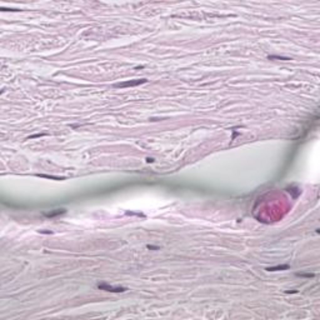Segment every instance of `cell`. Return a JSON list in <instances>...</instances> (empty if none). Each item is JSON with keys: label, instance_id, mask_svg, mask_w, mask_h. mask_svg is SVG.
<instances>
[{"label": "cell", "instance_id": "obj_2", "mask_svg": "<svg viewBox=\"0 0 320 320\" xmlns=\"http://www.w3.org/2000/svg\"><path fill=\"white\" fill-rule=\"evenodd\" d=\"M145 81H146L145 79H141V80H136V81H128V83L116 84L115 87H116V88H124V87H134V85H138V84H141V83H145Z\"/></svg>", "mask_w": 320, "mask_h": 320}, {"label": "cell", "instance_id": "obj_1", "mask_svg": "<svg viewBox=\"0 0 320 320\" xmlns=\"http://www.w3.org/2000/svg\"><path fill=\"white\" fill-rule=\"evenodd\" d=\"M98 288L103 289V290H107V291H111V293H123V291L126 290L125 288H114V286H109L107 284H99Z\"/></svg>", "mask_w": 320, "mask_h": 320}, {"label": "cell", "instance_id": "obj_3", "mask_svg": "<svg viewBox=\"0 0 320 320\" xmlns=\"http://www.w3.org/2000/svg\"><path fill=\"white\" fill-rule=\"evenodd\" d=\"M283 269H288V265H283V266H275V268H268L266 270H269V271H276V270H283Z\"/></svg>", "mask_w": 320, "mask_h": 320}]
</instances>
